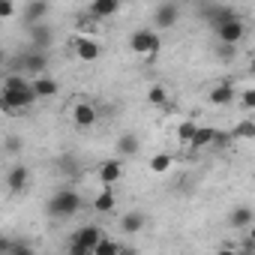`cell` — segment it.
<instances>
[{
  "instance_id": "6da1fadb",
  "label": "cell",
  "mask_w": 255,
  "mask_h": 255,
  "mask_svg": "<svg viewBox=\"0 0 255 255\" xmlns=\"http://www.w3.org/2000/svg\"><path fill=\"white\" fill-rule=\"evenodd\" d=\"M0 81H3V87H0V111L6 117H21L36 102V93L30 81L24 78V72H6Z\"/></svg>"
},
{
  "instance_id": "7a4b0ae2",
  "label": "cell",
  "mask_w": 255,
  "mask_h": 255,
  "mask_svg": "<svg viewBox=\"0 0 255 255\" xmlns=\"http://www.w3.org/2000/svg\"><path fill=\"white\" fill-rule=\"evenodd\" d=\"M81 207H84L81 195H78L72 186H60V189H57V192L48 198V204H45V213H48L51 219H69V216H75Z\"/></svg>"
},
{
  "instance_id": "3957f363",
  "label": "cell",
  "mask_w": 255,
  "mask_h": 255,
  "mask_svg": "<svg viewBox=\"0 0 255 255\" xmlns=\"http://www.w3.org/2000/svg\"><path fill=\"white\" fill-rule=\"evenodd\" d=\"M129 48H132L135 54L153 60V57L159 54V33H156L153 27H141V30H135V33L129 36Z\"/></svg>"
},
{
  "instance_id": "277c9868",
  "label": "cell",
  "mask_w": 255,
  "mask_h": 255,
  "mask_svg": "<svg viewBox=\"0 0 255 255\" xmlns=\"http://www.w3.org/2000/svg\"><path fill=\"white\" fill-rule=\"evenodd\" d=\"M99 237H102V228H99V225H84V228H78V231L72 234L69 252H72V255H93V246H96Z\"/></svg>"
},
{
  "instance_id": "5b68a950",
  "label": "cell",
  "mask_w": 255,
  "mask_h": 255,
  "mask_svg": "<svg viewBox=\"0 0 255 255\" xmlns=\"http://www.w3.org/2000/svg\"><path fill=\"white\" fill-rule=\"evenodd\" d=\"M213 30H216V39H219V42H228V45H237V42H243V36H246V24H243L240 15L231 18V21H225V24H216Z\"/></svg>"
},
{
  "instance_id": "8992f818",
  "label": "cell",
  "mask_w": 255,
  "mask_h": 255,
  "mask_svg": "<svg viewBox=\"0 0 255 255\" xmlns=\"http://www.w3.org/2000/svg\"><path fill=\"white\" fill-rule=\"evenodd\" d=\"M177 21H180V6L174 3V0H165V3L156 6V12H153V24H156V30H171Z\"/></svg>"
},
{
  "instance_id": "52a82bcc",
  "label": "cell",
  "mask_w": 255,
  "mask_h": 255,
  "mask_svg": "<svg viewBox=\"0 0 255 255\" xmlns=\"http://www.w3.org/2000/svg\"><path fill=\"white\" fill-rule=\"evenodd\" d=\"M72 51H75V57H78V60H84V63L99 60V42H96V39H90V36H84V33L72 39Z\"/></svg>"
},
{
  "instance_id": "ba28073f",
  "label": "cell",
  "mask_w": 255,
  "mask_h": 255,
  "mask_svg": "<svg viewBox=\"0 0 255 255\" xmlns=\"http://www.w3.org/2000/svg\"><path fill=\"white\" fill-rule=\"evenodd\" d=\"M48 9H51L48 0H27L24 9H21V21H24L27 27H30V24H39V21H45Z\"/></svg>"
},
{
  "instance_id": "9c48e42d",
  "label": "cell",
  "mask_w": 255,
  "mask_h": 255,
  "mask_svg": "<svg viewBox=\"0 0 255 255\" xmlns=\"http://www.w3.org/2000/svg\"><path fill=\"white\" fill-rule=\"evenodd\" d=\"M27 30H30V45H33V48H39V51H48V48H51V42H54V30H51L48 21L30 24Z\"/></svg>"
},
{
  "instance_id": "30bf717a",
  "label": "cell",
  "mask_w": 255,
  "mask_h": 255,
  "mask_svg": "<svg viewBox=\"0 0 255 255\" xmlns=\"http://www.w3.org/2000/svg\"><path fill=\"white\" fill-rule=\"evenodd\" d=\"M27 186H30V168L21 165V162H15V165L6 171V189H9V192H24Z\"/></svg>"
},
{
  "instance_id": "8fae6325",
  "label": "cell",
  "mask_w": 255,
  "mask_h": 255,
  "mask_svg": "<svg viewBox=\"0 0 255 255\" xmlns=\"http://www.w3.org/2000/svg\"><path fill=\"white\" fill-rule=\"evenodd\" d=\"M252 222H255V210H252L249 204L231 207V213H228V225H231V231H249Z\"/></svg>"
},
{
  "instance_id": "7c38bea8",
  "label": "cell",
  "mask_w": 255,
  "mask_h": 255,
  "mask_svg": "<svg viewBox=\"0 0 255 255\" xmlns=\"http://www.w3.org/2000/svg\"><path fill=\"white\" fill-rule=\"evenodd\" d=\"M96 117H99V111H96L93 102H75V108H72V123L78 126V129H90V126L96 123Z\"/></svg>"
},
{
  "instance_id": "4fadbf2b",
  "label": "cell",
  "mask_w": 255,
  "mask_h": 255,
  "mask_svg": "<svg viewBox=\"0 0 255 255\" xmlns=\"http://www.w3.org/2000/svg\"><path fill=\"white\" fill-rule=\"evenodd\" d=\"M21 66H24V72H30V75H42V72L48 69V54L39 51V48H30V51L21 54Z\"/></svg>"
},
{
  "instance_id": "5bb4252c",
  "label": "cell",
  "mask_w": 255,
  "mask_h": 255,
  "mask_svg": "<svg viewBox=\"0 0 255 255\" xmlns=\"http://www.w3.org/2000/svg\"><path fill=\"white\" fill-rule=\"evenodd\" d=\"M117 9H120V0H90L87 15H90L93 21H105V18H111Z\"/></svg>"
},
{
  "instance_id": "9a60e30c",
  "label": "cell",
  "mask_w": 255,
  "mask_h": 255,
  "mask_svg": "<svg viewBox=\"0 0 255 255\" xmlns=\"http://www.w3.org/2000/svg\"><path fill=\"white\" fill-rule=\"evenodd\" d=\"M30 87H33V93H36V99H51V96H57V90H60V84L51 78V75H33V81H30Z\"/></svg>"
},
{
  "instance_id": "2e32d148",
  "label": "cell",
  "mask_w": 255,
  "mask_h": 255,
  "mask_svg": "<svg viewBox=\"0 0 255 255\" xmlns=\"http://www.w3.org/2000/svg\"><path fill=\"white\" fill-rule=\"evenodd\" d=\"M120 174H123L120 159H105V162L96 168V177H99V183H102V186H114V183L120 180Z\"/></svg>"
},
{
  "instance_id": "e0dca14e",
  "label": "cell",
  "mask_w": 255,
  "mask_h": 255,
  "mask_svg": "<svg viewBox=\"0 0 255 255\" xmlns=\"http://www.w3.org/2000/svg\"><path fill=\"white\" fill-rule=\"evenodd\" d=\"M234 96H237V87H234L231 81H222V84H216V87L207 93V102H210V105H231Z\"/></svg>"
},
{
  "instance_id": "ac0fdd59",
  "label": "cell",
  "mask_w": 255,
  "mask_h": 255,
  "mask_svg": "<svg viewBox=\"0 0 255 255\" xmlns=\"http://www.w3.org/2000/svg\"><path fill=\"white\" fill-rule=\"evenodd\" d=\"M144 213H138V210H129L123 219H120V231H126V234H138V231H144Z\"/></svg>"
},
{
  "instance_id": "d6986e66",
  "label": "cell",
  "mask_w": 255,
  "mask_h": 255,
  "mask_svg": "<svg viewBox=\"0 0 255 255\" xmlns=\"http://www.w3.org/2000/svg\"><path fill=\"white\" fill-rule=\"evenodd\" d=\"M204 18L216 27V24H225V21L237 18V12H234L231 6H207V9H204Z\"/></svg>"
},
{
  "instance_id": "ffe728a7",
  "label": "cell",
  "mask_w": 255,
  "mask_h": 255,
  "mask_svg": "<svg viewBox=\"0 0 255 255\" xmlns=\"http://www.w3.org/2000/svg\"><path fill=\"white\" fill-rule=\"evenodd\" d=\"M138 150H141V141L135 138V132H123L117 138V153L120 156H135Z\"/></svg>"
},
{
  "instance_id": "44dd1931",
  "label": "cell",
  "mask_w": 255,
  "mask_h": 255,
  "mask_svg": "<svg viewBox=\"0 0 255 255\" xmlns=\"http://www.w3.org/2000/svg\"><path fill=\"white\" fill-rule=\"evenodd\" d=\"M114 207H117V198H114L111 186H105V189L93 198V210H96V213H111Z\"/></svg>"
},
{
  "instance_id": "7402d4cb",
  "label": "cell",
  "mask_w": 255,
  "mask_h": 255,
  "mask_svg": "<svg viewBox=\"0 0 255 255\" xmlns=\"http://www.w3.org/2000/svg\"><path fill=\"white\" fill-rule=\"evenodd\" d=\"M213 126H198L195 129V135H192V141H189V147L192 150H204V147H210L213 144Z\"/></svg>"
},
{
  "instance_id": "603a6c76",
  "label": "cell",
  "mask_w": 255,
  "mask_h": 255,
  "mask_svg": "<svg viewBox=\"0 0 255 255\" xmlns=\"http://www.w3.org/2000/svg\"><path fill=\"white\" fill-rule=\"evenodd\" d=\"M54 168H57V174H63V180L78 177V159H75V156H60Z\"/></svg>"
},
{
  "instance_id": "cb8c5ba5",
  "label": "cell",
  "mask_w": 255,
  "mask_h": 255,
  "mask_svg": "<svg viewBox=\"0 0 255 255\" xmlns=\"http://www.w3.org/2000/svg\"><path fill=\"white\" fill-rule=\"evenodd\" d=\"M231 138H240V141L255 138V123L252 120H240L237 126H231Z\"/></svg>"
},
{
  "instance_id": "d4e9b609",
  "label": "cell",
  "mask_w": 255,
  "mask_h": 255,
  "mask_svg": "<svg viewBox=\"0 0 255 255\" xmlns=\"http://www.w3.org/2000/svg\"><path fill=\"white\" fill-rule=\"evenodd\" d=\"M195 129H198V123H195V120H183V123L177 126V141L189 147V141H192V135H195Z\"/></svg>"
},
{
  "instance_id": "484cf974",
  "label": "cell",
  "mask_w": 255,
  "mask_h": 255,
  "mask_svg": "<svg viewBox=\"0 0 255 255\" xmlns=\"http://www.w3.org/2000/svg\"><path fill=\"white\" fill-rule=\"evenodd\" d=\"M147 102H150V105H156V108L168 105V90H165L162 84H153V87L147 90Z\"/></svg>"
},
{
  "instance_id": "4316f807",
  "label": "cell",
  "mask_w": 255,
  "mask_h": 255,
  "mask_svg": "<svg viewBox=\"0 0 255 255\" xmlns=\"http://www.w3.org/2000/svg\"><path fill=\"white\" fill-rule=\"evenodd\" d=\"M114 252H120V243L117 240H108L105 234L96 240V246H93V255H114Z\"/></svg>"
},
{
  "instance_id": "83f0119b",
  "label": "cell",
  "mask_w": 255,
  "mask_h": 255,
  "mask_svg": "<svg viewBox=\"0 0 255 255\" xmlns=\"http://www.w3.org/2000/svg\"><path fill=\"white\" fill-rule=\"evenodd\" d=\"M171 162H174V159H171L168 153H156V156L150 159V171H153V174H165V171L171 168Z\"/></svg>"
},
{
  "instance_id": "f1b7e54d",
  "label": "cell",
  "mask_w": 255,
  "mask_h": 255,
  "mask_svg": "<svg viewBox=\"0 0 255 255\" xmlns=\"http://www.w3.org/2000/svg\"><path fill=\"white\" fill-rule=\"evenodd\" d=\"M21 147H24V141H21L18 135H6V141H3V150H6L9 156H18V153H21Z\"/></svg>"
},
{
  "instance_id": "f546056e",
  "label": "cell",
  "mask_w": 255,
  "mask_h": 255,
  "mask_svg": "<svg viewBox=\"0 0 255 255\" xmlns=\"http://www.w3.org/2000/svg\"><path fill=\"white\" fill-rule=\"evenodd\" d=\"M9 252L12 255H30L33 243H27V240H9Z\"/></svg>"
},
{
  "instance_id": "4dcf8cb0",
  "label": "cell",
  "mask_w": 255,
  "mask_h": 255,
  "mask_svg": "<svg viewBox=\"0 0 255 255\" xmlns=\"http://www.w3.org/2000/svg\"><path fill=\"white\" fill-rule=\"evenodd\" d=\"M240 105H243V111H252V108H255V87H246V90H243Z\"/></svg>"
},
{
  "instance_id": "1f68e13d",
  "label": "cell",
  "mask_w": 255,
  "mask_h": 255,
  "mask_svg": "<svg viewBox=\"0 0 255 255\" xmlns=\"http://www.w3.org/2000/svg\"><path fill=\"white\" fill-rule=\"evenodd\" d=\"M6 18H15V3L12 0H0V21Z\"/></svg>"
},
{
  "instance_id": "d6a6232c",
  "label": "cell",
  "mask_w": 255,
  "mask_h": 255,
  "mask_svg": "<svg viewBox=\"0 0 255 255\" xmlns=\"http://www.w3.org/2000/svg\"><path fill=\"white\" fill-rule=\"evenodd\" d=\"M234 48H237V45H228V42H219V57H222V60H234Z\"/></svg>"
},
{
  "instance_id": "836d02e7",
  "label": "cell",
  "mask_w": 255,
  "mask_h": 255,
  "mask_svg": "<svg viewBox=\"0 0 255 255\" xmlns=\"http://www.w3.org/2000/svg\"><path fill=\"white\" fill-rule=\"evenodd\" d=\"M0 252H9V237H0Z\"/></svg>"
},
{
  "instance_id": "e575fe53",
  "label": "cell",
  "mask_w": 255,
  "mask_h": 255,
  "mask_svg": "<svg viewBox=\"0 0 255 255\" xmlns=\"http://www.w3.org/2000/svg\"><path fill=\"white\" fill-rule=\"evenodd\" d=\"M3 75H6V72H3V63H0V78H3Z\"/></svg>"
},
{
  "instance_id": "d590c367",
  "label": "cell",
  "mask_w": 255,
  "mask_h": 255,
  "mask_svg": "<svg viewBox=\"0 0 255 255\" xmlns=\"http://www.w3.org/2000/svg\"><path fill=\"white\" fill-rule=\"evenodd\" d=\"M0 63H3V51H0Z\"/></svg>"
}]
</instances>
